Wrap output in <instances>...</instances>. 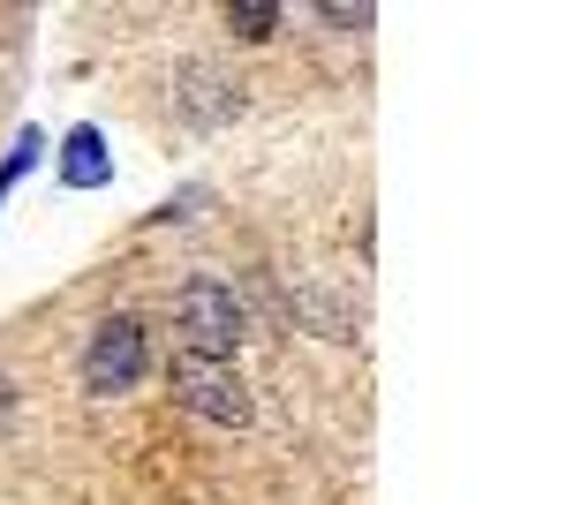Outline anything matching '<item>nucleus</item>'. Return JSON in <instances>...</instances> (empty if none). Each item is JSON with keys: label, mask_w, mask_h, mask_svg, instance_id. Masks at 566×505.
Here are the masks:
<instances>
[{"label": "nucleus", "mask_w": 566, "mask_h": 505, "mask_svg": "<svg viewBox=\"0 0 566 505\" xmlns=\"http://www.w3.org/2000/svg\"><path fill=\"white\" fill-rule=\"evenodd\" d=\"M181 114L197 128H212L234 114V84L227 76H212V69H181Z\"/></svg>", "instance_id": "20e7f679"}, {"label": "nucleus", "mask_w": 566, "mask_h": 505, "mask_svg": "<svg viewBox=\"0 0 566 505\" xmlns=\"http://www.w3.org/2000/svg\"><path fill=\"white\" fill-rule=\"evenodd\" d=\"M61 181H69V189H106V181H114V159H106V136H98V128H76V136H69Z\"/></svg>", "instance_id": "39448f33"}, {"label": "nucleus", "mask_w": 566, "mask_h": 505, "mask_svg": "<svg viewBox=\"0 0 566 505\" xmlns=\"http://www.w3.org/2000/svg\"><path fill=\"white\" fill-rule=\"evenodd\" d=\"M144 362H151L144 325H136V317H106L84 347V385L91 392H129V385L144 378Z\"/></svg>", "instance_id": "f03ea898"}, {"label": "nucleus", "mask_w": 566, "mask_h": 505, "mask_svg": "<svg viewBox=\"0 0 566 505\" xmlns=\"http://www.w3.org/2000/svg\"><path fill=\"white\" fill-rule=\"evenodd\" d=\"M175 400L189 408V415H205V422H250V400H242V378L219 362V355H181L175 362Z\"/></svg>", "instance_id": "7ed1b4c3"}, {"label": "nucleus", "mask_w": 566, "mask_h": 505, "mask_svg": "<svg viewBox=\"0 0 566 505\" xmlns=\"http://www.w3.org/2000/svg\"><path fill=\"white\" fill-rule=\"evenodd\" d=\"M227 23H234L242 39H264V31L280 23V8H264V0H242V8H227Z\"/></svg>", "instance_id": "423d86ee"}, {"label": "nucleus", "mask_w": 566, "mask_h": 505, "mask_svg": "<svg viewBox=\"0 0 566 505\" xmlns=\"http://www.w3.org/2000/svg\"><path fill=\"white\" fill-rule=\"evenodd\" d=\"M15 415V392H8V378H0V422Z\"/></svg>", "instance_id": "0eeeda50"}, {"label": "nucleus", "mask_w": 566, "mask_h": 505, "mask_svg": "<svg viewBox=\"0 0 566 505\" xmlns=\"http://www.w3.org/2000/svg\"><path fill=\"white\" fill-rule=\"evenodd\" d=\"M181 333H189V355H234V339H242V302L234 287L219 280V272H197L189 287H181Z\"/></svg>", "instance_id": "f257e3e1"}]
</instances>
